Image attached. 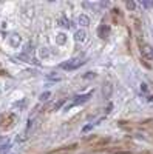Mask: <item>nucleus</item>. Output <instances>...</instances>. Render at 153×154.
<instances>
[{
	"mask_svg": "<svg viewBox=\"0 0 153 154\" xmlns=\"http://www.w3.org/2000/svg\"><path fill=\"white\" fill-rule=\"evenodd\" d=\"M82 63H84V62H81L79 59H71V60H68L67 63H62L60 68H62V69H76V68H79Z\"/></svg>",
	"mask_w": 153,
	"mask_h": 154,
	"instance_id": "nucleus-1",
	"label": "nucleus"
},
{
	"mask_svg": "<svg viewBox=\"0 0 153 154\" xmlns=\"http://www.w3.org/2000/svg\"><path fill=\"white\" fill-rule=\"evenodd\" d=\"M141 54L145 59H153V48L148 43H141Z\"/></svg>",
	"mask_w": 153,
	"mask_h": 154,
	"instance_id": "nucleus-2",
	"label": "nucleus"
},
{
	"mask_svg": "<svg viewBox=\"0 0 153 154\" xmlns=\"http://www.w3.org/2000/svg\"><path fill=\"white\" fill-rule=\"evenodd\" d=\"M91 94H93V91L91 93H87V94H82V96H78V97H76V100L73 102V105H82V103H85V102L91 97Z\"/></svg>",
	"mask_w": 153,
	"mask_h": 154,
	"instance_id": "nucleus-3",
	"label": "nucleus"
},
{
	"mask_svg": "<svg viewBox=\"0 0 153 154\" xmlns=\"http://www.w3.org/2000/svg\"><path fill=\"white\" fill-rule=\"evenodd\" d=\"M74 38L78 42H85L87 40V32H85V29H78L74 32Z\"/></svg>",
	"mask_w": 153,
	"mask_h": 154,
	"instance_id": "nucleus-4",
	"label": "nucleus"
},
{
	"mask_svg": "<svg viewBox=\"0 0 153 154\" xmlns=\"http://www.w3.org/2000/svg\"><path fill=\"white\" fill-rule=\"evenodd\" d=\"M8 42H9V45L11 46H17V45H20V35L19 34H12L9 38H8Z\"/></svg>",
	"mask_w": 153,
	"mask_h": 154,
	"instance_id": "nucleus-5",
	"label": "nucleus"
},
{
	"mask_svg": "<svg viewBox=\"0 0 153 154\" xmlns=\"http://www.w3.org/2000/svg\"><path fill=\"white\" fill-rule=\"evenodd\" d=\"M97 32H99V37L105 38V37H108V34H110V28L107 26V25H102V26L97 29Z\"/></svg>",
	"mask_w": 153,
	"mask_h": 154,
	"instance_id": "nucleus-6",
	"label": "nucleus"
},
{
	"mask_svg": "<svg viewBox=\"0 0 153 154\" xmlns=\"http://www.w3.org/2000/svg\"><path fill=\"white\" fill-rule=\"evenodd\" d=\"M110 142V137H105V139H99L96 143H91V148H100V146H104Z\"/></svg>",
	"mask_w": 153,
	"mask_h": 154,
	"instance_id": "nucleus-7",
	"label": "nucleus"
},
{
	"mask_svg": "<svg viewBox=\"0 0 153 154\" xmlns=\"http://www.w3.org/2000/svg\"><path fill=\"white\" fill-rule=\"evenodd\" d=\"M78 23L82 25V26H87V25H90V19H88L85 14H81V16L78 17Z\"/></svg>",
	"mask_w": 153,
	"mask_h": 154,
	"instance_id": "nucleus-8",
	"label": "nucleus"
},
{
	"mask_svg": "<svg viewBox=\"0 0 153 154\" xmlns=\"http://www.w3.org/2000/svg\"><path fill=\"white\" fill-rule=\"evenodd\" d=\"M12 122H14V114L6 116V119H3V128H9Z\"/></svg>",
	"mask_w": 153,
	"mask_h": 154,
	"instance_id": "nucleus-9",
	"label": "nucleus"
},
{
	"mask_svg": "<svg viewBox=\"0 0 153 154\" xmlns=\"http://www.w3.org/2000/svg\"><path fill=\"white\" fill-rule=\"evenodd\" d=\"M59 23H60V26H63V28H70V26H71V20L67 19V17H62V19L59 20Z\"/></svg>",
	"mask_w": 153,
	"mask_h": 154,
	"instance_id": "nucleus-10",
	"label": "nucleus"
},
{
	"mask_svg": "<svg viewBox=\"0 0 153 154\" xmlns=\"http://www.w3.org/2000/svg\"><path fill=\"white\" fill-rule=\"evenodd\" d=\"M56 42L59 43V45H63L67 42V35L63 34V32H60V34H57V37H56Z\"/></svg>",
	"mask_w": 153,
	"mask_h": 154,
	"instance_id": "nucleus-11",
	"label": "nucleus"
},
{
	"mask_svg": "<svg viewBox=\"0 0 153 154\" xmlns=\"http://www.w3.org/2000/svg\"><path fill=\"white\" fill-rule=\"evenodd\" d=\"M49 154H73V151H71V149H65V148H63V149H57V151H51Z\"/></svg>",
	"mask_w": 153,
	"mask_h": 154,
	"instance_id": "nucleus-12",
	"label": "nucleus"
},
{
	"mask_svg": "<svg viewBox=\"0 0 153 154\" xmlns=\"http://www.w3.org/2000/svg\"><path fill=\"white\" fill-rule=\"evenodd\" d=\"M63 102H65V100H59V102H57V103H54L53 106H51V108H53V111H56V109H59V108H60V106L63 105Z\"/></svg>",
	"mask_w": 153,
	"mask_h": 154,
	"instance_id": "nucleus-13",
	"label": "nucleus"
},
{
	"mask_svg": "<svg viewBox=\"0 0 153 154\" xmlns=\"http://www.w3.org/2000/svg\"><path fill=\"white\" fill-rule=\"evenodd\" d=\"M17 59L25 60V62H30V56H28V54H25V53H23V54H19V56H17Z\"/></svg>",
	"mask_w": 153,
	"mask_h": 154,
	"instance_id": "nucleus-14",
	"label": "nucleus"
},
{
	"mask_svg": "<svg viewBox=\"0 0 153 154\" xmlns=\"http://www.w3.org/2000/svg\"><path fill=\"white\" fill-rule=\"evenodd\" d=\"M49 96H51V93H49V91H45L43 94H40V100H42V102H45V100H48V97H49Z\"/></svg>",
	"mask_w": 153,
	"mask_h": 154,
	"instance_id": "nucleus-15",
	"label": "nucleus"
},
{
	"mask_svg": "<svg viewBox=\"0 0 153 154\" xmlns=\"http://www.w3.org/2000/svg\"><path fill=\"white\" fill-rule=\"evenodd\" d=\"M40 56H42V57H48V56H49L48 48H42V49H40Z\"/></svg>",
	"mask_w": 153,
	"mask_h": 154,
	"instance_id": "nucleus-16",
	"label": "nucleus"
},
{
	"mask_svg": "<svg viewBox=\"0 0 153 154\" xmlns=\"http://www.w3.org/2000/svg\"><path fill=\"white\" fill-rule=\"evenodd\" d=\"M48 80H60V75H56L54 72L48 75Z\"/></svg>",
	"mask_w": 153,
	"mask_h": 154,
	"instance_id": "nucleus-17",
	"label": "nucleus"
},
{
	"mask_svg": "<svg viewBox=\"0 0 153 154\" xmlns=\"http://www.w3.org/2000/svg\"><path fill=\"white\" fill-rule=\"evenodd\" d=\"M110 93H111V85H105V97H110Z\"/></svg>",
	"mask_w": 153,
	"mask_h": 154,
	"instance_id": "nucleus-18",
	"label": "nucleus"
},
{
	"mask_svg": "<svg viewBox=\"0 0 153 154\" xmlns=\"http://www.w3.org/2000/svg\"><path fill=\"white\" fill-rule=\"evenodd\" d=\"M135 6H136V5H135L133 2H127V9H135Z\"/></svg>",
	"mask_w": 153,
	"mask_h": 154,
	"instance_id": "nucleus-19",
	"label": "nucleus"
},
{
	"mask_svg": "<svg viewBox=\"0 0 153 154\" xmlns=\"http://www.w3.org/2000/svg\"><path fill=\"white\" fill-rule=\"evenodd\" d=\"M94 75H96L94 72H87V74H85L84 77H85V79H90V77H91V79H93V77H94Z\"/></svg>",
	"mask_w": 153,
	"mask_h": 154,
	"instance_id": "nucleus-20",
	"label": "nucleus"
},
{
	"mask_svg": "<svg viewBox=\"0 0 153 154\" xmlns=\"http://www.w3.org/2000/svg\"><path fill=\"white\" fill-rule=\"evenodd\" d=\"M116 154H132L130 151H116Z\"/></svg>",
	"mask_w": 153,
	"mask_h": 154,
	"instance_id": "nucleus-21",
	"label": "nucleus"
},
{
	"mask_svg": "<svg viewBox=\"0 0 153 154\" xmlns=\"http://www.w3.org/2000/svg\"><path fill=\"white\" fill-rule=\"evenodd\" d=\"M91 126H93V125H87V126L84 128V131H90V130H91Z\"/></svg>",
	"mask_w": 153,
	"mask_h": 154,
	"instance_id": "nucleus-22",
	"label": "nucleus"
},
{
	"mask_svg": "<svg viewBox=\"0 0 153 154\" xmlns=\"http://www.w3.org/2000/svg\"><path fill=\"white\" fill-rule=\"evenodd\" d=\"M141 86H142V91H147V85H145V83H142Z\"/></svg>",
	"mask_w": 153,
	"mask_h": 154,
	"instance_id": "nucleus-23",
	"label": "nucleus"
},
{
	"mask_svg": "<svg viewBox=\"0 0 153 154\" xmlns=\"http://www.w3.org/2000/svg\"><path fill=\"white\" fill-rule=\"evenodd\" d=\"M139 154H151V152H148V151H142V152H139Z\"/></svg>",
	"mask_w": 153,
	"mask_h": 154,
	"instance_id": "nucleus-24",
	"label": "nucleus"
},
{
	"mask_svg": "<svg viewBox=\"0 0 153 154\" xmlns=\"http://www.w3.org/2000/svg\"><path fill=\"white\" fill-rule=\"evenodd\" d=\"M148 100H150V102H153V96H151V97H150V99H148Z\"/></svg>",
	"mask_w": 153,
	"mask_h": 154,
	"instance_id": "nucleus-25",
	"label": "nucleus"
}]
</instances>
